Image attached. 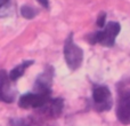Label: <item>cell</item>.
<instances>
[{
	"label": "cell",
	"mask_w": 130,
	"mask_h": 126,
	"mask_svg": "<svg viewBox=\"0 0 130 126\" xmlns=\"http://www.w3.org/2000/svg\"><path fill=\"white\" fill-rule=\"evenodd\" d=\"M121 27L118 22H110L104 27L103 30L97 31L89 36L90 44H101L105 47H112L114 46L115 38L120 33Z\"/></svg>",
	"instance_id": "1"
},
{
	"label": "cell",
	"mask_w": 130,
	"mask_h": 126,
	"mask_svg": "<svg viewBox=\"0 0 130 126\" xmlns=\"http://www.w3.org/2000/svg\"><path fill=\"white\" fill-rule=\"evenodd\" d=\"M64 57L67 67L71 70L80 68L83 60V51L73 41V33H70L64 44Z\"/></svg>",
	"instance_id": "2"
},
{
	"label": "cell",
	"mask_w": 130,
	"mask_h": 126,
	"mask_svg": "<svg viewBox=\"0 0 130 126\" xmlns=\"http://www.w3.org/2000/svg\"><path fill=\"white\" fill-rule=\"evenodd\" d=\"M52 92H37V93H25L21 95L18 100V106L23 109H38L45 106L50 100Z\"/></svg>",
	"instance_id": "3"
},
{
	"label": "cell",
	"mask_w": 130,
	"mask_h": 126,
	"mask_svg": "<svg viewBox=\"0 0 130 126\" xmlns=\"http://www.w3.org/2000/svg\"><path fill=\"white\" fill-rule=\"evenodd\" d=\"M92 100H94L95 109L99 112L103 111H108L112 108L113 100L111 95V91L108 90L107 86H97L95 87L92 92Z\"/></svg>",
	"instance_id": "4"
},
{
	"label": "cell",
	"mask_w": 130,
	"mask_h": 126,
	"mask_svg": "<svg viewBox=\"0 0 130 126\" xmlns=\"http://www.w3.org/2000/svg\"><path fill=\"white\" fill-rule=\"evenodd\" d=\"M14 81H11L8 77L6 70L0 69V101L5 103H11L16 100L15 87L13 85Z\"/></svg>",
	"instance_id": "5"
},
{
	"label": "cell",
	"mask_w": 130,
	"mask_h": 126,
	"mask_svg": "<svg viewBox=\"0 0 130 126\" xmlns=\"http://www.w3.org/2000/svg\"><path fill=\"white\" fill-rule=\"evenodd\" d=\"M117 117L121 124L130 125V88L123 90L119 95Z\"/></svg>",
	"instance_id": "6"
},
{
	"label": "cell",
	"mask_w": 130,
	"mask_h": 126,
	"mask_svg": "<svg viewBox=\"0 0 130 126\" xmlns=\"http://www.w3.org/2000/svg\"><path fill=\"white\" fill-rule=\"evenodd\" d=\"M53 76H54V70L49 65L42 73L38 76L34 83V90L37 92H52L50 87L53 83Z\"/></svg>",
	"instance_id": "7"
},
{
	"label": "cell",
	"mask_w": 130,
	"mask_h": 126,
	"mask_svg": "<svg viewBox=\"0 0 130 126\" xmlns=\"http://www.w3.org/2000/svg\"><path fill=\"white\" fill-rule=\"evenodd\" d=\"M41 108L45 109L46 112H48L50 116H58L62 112L63 109V100L62 99H50L45 106Z\"/></svg>",
	"instance_id": "8"
},
{
	"label": "cell",
	"mask_w": 130,
	"mask_h": 126,
	"mask_svg": "<svg viewBox=\"0 0 130 126\" xmlns=\"http://www.w3.org/2000/svg\"><path fill=\"white\" fill-rule=\"evenodd\" d=\"M33 63H34V61H32V60H27V61H24V62L21 63V64H18L17 67H15V68H14V69L8 73L9 79H10L11 81L18 80V79H20L21 77L24 74V71H25V70H26L27 68L30 67V65L33 64Z\"/></svg>",
	"instance_id": "9"
},
{
	"label": "cell",
	"mask_w": 130,
	"mask_h": 126,
	"mask_svg": "<svg viewBox=\"0 0 130 126\" xmlns=\"http://www.w3.org/2000/svg\"><path fill=\"white\" fill-rule=\"evenodd\" d=\"M37 13H38L37 9H34L33 7L29 6V5H24V6L21 7V14L26 20H32L37 15Z\"/></svg>",
	"instance_id": "10"
},
{
	"label": "cell",
	"mask_w": 130,
	"mask_h": 126,
	"mask_svg": "<svg viewBox=\"0 0 130 126\" xmlns=\"http://www.w3.org/2000/svg\"><path fill=\"white\" fill-rule=\"evenodd\" d=\"M105 20H106V14L101 13L98 18H97V25H98L99 28H104V25H105Z\"/></svg>",
	"instance_id": "11"
},
{
	"label": "cell",
	"mask_w": 130,
	"mask_h": 126,
	"mask_svg": "<svg viewBox=\"0 0 130 126\" xmlns=\"http://www.w3.org/2000/svg\"><path fill=\"white\" fill-rule=\"evenodd\" d=\"M38 1L40 2V5L43 6L45 8H48V7H49V1H48V0H38Z\"/></svg>",
	"instance_id": "12"
},
{
	"label": "cell",
	"mask_w": 130,
	"mask_h": 126,
	"mask_svg": "<svg viewBox=\"0 0 130 126\" xmlns=\"http://www.w3.org/2000/svg\"><path fill=\"white\" fill-rule=\"evenodd\" d=\"M8 2H9V0H0V9H1L4 6H6Z\"/></svg>",
	"instance_id": "13"
}]
</instances>
